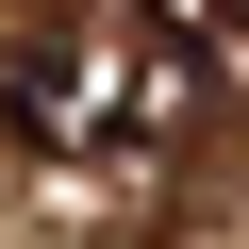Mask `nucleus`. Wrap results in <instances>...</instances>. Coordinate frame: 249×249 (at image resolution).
Here are the masks:
<instances>
[{
    "label": "nucleus",
    "mask_w": 249,
    "mask_h": 249,
    "mask_svg": "<svg viewBox=\"0 0 249 249\" xmlns=\"http://www.w3.org/2000/svg\"><path fill=\"white\" fill-rule=\"evenodd\" d=\"M0 116L50 150V133H67V67H50V50H17V67H0Z\"/></svg>",
    "instance_id": "obj_2"
},
{
    "label": "nucleus",
    "mask_w": 249,
    "mask_h": 249,
    "mask_svg": "<svg viewBox=\"0 0 249 249\" xmlns=\"http://www.w3.org/2000/svg\"><path fill=\"white\" fill-rule=\"evenodd\" d=\"M232 34H249V0H133V100H216V67H232Z\"/></svg>",
    "instance_id": "obj_1"
}]
</instances>
